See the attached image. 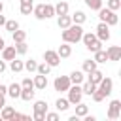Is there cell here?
Segmentation results:
<instances>
[{
	"instance_id": "48",
	"label": "cell",
	"mask_w": 121,
	"mask_h": 121,
	"mask_svg": "<svg viewBox=\"0 0 121 121\" xmlns=\"http://www.w3.org/2000/svg\"><path fill=\"white\" fill-rule=\"evenodd\" d=\"M6 104V100H4V96H0V110H2V106Z\"/></svg>"
},
{
	"instance_id": "47",
	"label": "cell",
	"mask_w": 121,
	"mask_h": 121,
	"mask_svg": "<svg viewBox=\"0 0 121 121\" xmlns=\"http://www.w3.org/2000/svg\"><path fill=\"white\" fill-rule=\"evenodd\" d=\"M4 45H6V42H4V38H0V51L4 49Z\"/></svg>"
},
{
	"instance_id": "11",
	"label": "cell",
	"mask_w": 121,
	"mask_h": 121,
	"mask_svg": "<svg viewBox=\"0 0 121 121\" xmlns=\"http://www.w3.org/2000/svg\"><path fill=\"white\" fill-rule=\"evenodd\" d=\"M2 53V59L4 60H11L17 57V51H15V45H4V49L0 51Z\"/></svg>"
},
{
	"instance_id": "40",
	"label": "cell",
	"mask_w": 121,
	"mask_h": 121,
	"mask_svg": "<svg viewBox=\"0 0 121 121\" xmlns=\"http://www.w3.org/2000/svg\"><path fill=\"white\" fill-rule=\"evenodd\" d=\"M19 119H23V121H30V117L28 115H23V113H13V117H11V121H19Z\"/></svg>"
},
{
	"instance_id": "2",
	"label": "cell",
	"mask_w": 121,
	"mask_h": 121,
	"mask_svg": "<svg viewBox=\"0 0 121 121\" xmlns=\"http://www.w3.org/2000/svg\"><path fill=\"white\" fill-rule=\"evenodd\" d=\"M81 40H83V43H85V47L91 51V53H95V51H98V49H102V42L93 34V32H83V36H81Z\"/></svg>"
},
{
	"instance_id": "39",
	"label": "cell",
	"mask_w": 121,
	"mask_h": 121,
	"mask_svg": "<svg viewBox=\"0 0 121 121\" xmlns=\"http://www.w3.org/2000/svg\"><path fill=\"white\" fill-rule=\"evenodd\" d=\"M91 96H93V100H95V102H102V100H104V98H106V96H104V95H102V93H100V91H98V89H95V91H93V95H91Z\"/></svg>"
},
{
	"instance_id": "8",
	"label": "cell",
	"mask_w": 121,
	"mask_h": 121,
	"mask_svg": "<svg viewBox=\"0 0 121 121\" xmlns=\"http://www.w3.org/2000/svg\"><path fill=\"white\" fill-rule=\"evenodd\" d=\"M96 89H98L104 96H110V95H112V89H113V81H112L110 78H102L100 83L96 85Z\"/></svg>"
},
{
	"instance_id": "35",
	"label": "cell",
	"mask_w": 121,
	"mask_h": 121,
	"mask_svg": "<svg viewBox=\"0 0 121 121\" xmlns=\"http://www.w3.org/2000/svg\"><path fill=\"white\" fill-rule=\"evenodd\" d=\"M15 51H17V55H25V53L28 51V45H26L25 42H17V43H15Z\"/></svg>"
},
{
	"instance_id": "25",
	"label": "cell",
	"mask_w": 121,
	"mask_h": 121,
	"mask_svg": "<svg viewBox=\"0 0 121 121\" xmlns=\"http://www.w3.org/2000/svg\"><path fill=\"white\" fill-rule=\"evenodd\" d=\"M55 108H57L59 112H66V110L70 108V102H68V98H57V102H55Z\"/></svg>"
},
{
	"instance_id": "34",
	"label": "cell",
	"mask_w": 121,
	"mask_h": 121,
	"mask_svg": "<svg viewBox=\"0 0 121 121\" xmlns=\"http://www.w3.org/2000/svg\"><path fill=\"white\" fill-rule=\"evenodd\" d=\"M43 15H45V19H51L55 15V8L51 4H43Z\"/></svg>"
},
{
	"instance_id": "16",
	"label": "cell",
	"mask_w": 121,
	"mask_h": 121,
	"mask_svg": "<svg viewBox=\"0 0 121 121\" xmlns=\"http://www.w3.org/2000/svg\"><path fill=\"white\" fill-rule=\"evenodd\" d=\"M13 113H15V110L11 108V106H2V110H0V117H2V121H11V117H13Z\"/></svg>"
},
{
	"instance_id": "26",
	"label": "cell",
	"mask_w": 121,
	"mask_h": 121,
	"mask_svg": "<svg viewBox=\"0 0 121 121\" xmlns=\"http://www.w3.org/2000/svg\"><path fill=\"white\" fill-rule=\"evenodd\" d=\"M95 89H96V85H95V83H91L89 79L81 85V93H83V95H89V96L93 95V91H95Z\"/></svg>"
},
{
	"instance_id": "37",
	"label": "cell",
	"mask_w": 121,
	"mask_h": 121,
	"mask_svg": "<svg viewBox=\"0 0 121 121\" xmlns=\"http://www.w3.org/2000/svg\"><path fill=\"white\" fill-rule=\"evenodd\" d=\"M4 26H6V30L13 32V30H17V28H19V23H17L15 19H11V21H6V25H4Z\"/></svg>"
},
{
	"instance_id": "49",
	"label": "cell",
	"mask_w": 121,
	"mask_h": 121,
	"mask_svg": "<svg viewBox=\"0 0 121 121\" xmlns=\"http://www.w3.org/2000/svg\"><path fill=\"white\" fill-rule=\"evenodd\" d=\"M2 9H4V4H2V0H0V13H2Z\"/></svg>"
},
{
	"instance_id": "28",
	"label": "cell",
	"mask_w": 121,
	"mask_h": 121,
	"mask_svg": "<svg viewBox=\"0 0 121 121\" xmlns=\"http://www.w3.org/2000/svg\"><path fill=\"white\" fill-rule=\"evenodd\" d=\"M32 13H34V17H36V19L43 21V19H45V15H43V4H38V6H34V8H32Z\"/></svg>"
},
{
	"instance_id": "45",
	"label": "cell",
	"mask_w": 121,
	"mask_h": 121,
	"mask_svg": "<svg viewBox=\"0 0 121 121\" xmlns=\"http://www.w3.org/2000/svg\"><path fill=\"white\" fill-rule=\"evenodd\" d=\"M4 70H6V60H4V59H2V60H0V74H2V72H4Z\"/></svg>"
},
{
	"instance_id": "31",
	"label": "cell",
	"mask_w": 121,
	"mask_h": 121,
	"mask_svg": "<svg viewBox=\"0 0 121 121\" xmlns=\"http://www.w3.org/2000/svg\"><path fill=\"white\" fill-rule=\"evenodd\" d=\"M85 6L89 9H93V11H98L102 8V0H85Z\"/></svg>"
},
{
	"instance_id": "14",
	"label": "cell",
	"mask_w": 121,
	"mask_h": 121,
	"mask_svg": "<svg viewBox=\"0 0 121 121\" xmlns=\"http://www.w3.org/2000/svg\"><path fill=\"white\" fill-rule=\"evenodd\" d=\"M34 95H36L34 87H26V89L21 87V95H19V98L25 100V102H30V100H34Z\"/></svg>"
},
{
	"instance_id": "24",
	"label": "cell",
	"mask_w": 121,
	"mask_h": 121,
	"mask_svg": "<svg viewBox=\"0 0 121 121\" xmlns=\"http://www.w3.org/2000/svg\"><path fill=\"white\" fill-rule=\"evenodd\" d=\"M95 68H96V62H95V59H87V60H83V66H81V70H83L85 74L93 72Z\"/></svg>"
},
{
	"instance_id": "6",
	"label": "cell",
	"mask_w": 121,
	"mask_h": 121,
	"mask_svg": "<svg viewBox=\"0 0 121 121\" xmlns=\"http://www.w3.org/2000/svg\"><path fill=\"white\" fill-rule=\"evenodd\" d=\"M95 36L100 40V42H108L110 40V26L106 25V23H98V26H96V32H95Z\"/></svg>"
},
{
	"instance_id": "43",
	"label": "cell",
	"mask_w": 121,
	"mask_h": 121,
	"mask_svg": "<svg viewBox=\"0 0 121 121\" xmlns=\"http://www.w3.org/2000/svg\"><path fill=\"white\" fill-rule=\"evenodd\" d=\"M32 119H34V121H43V119H45V113H38V112H34Z\"/></svg>"
},
{
	"instance_id": "27",
	"label": "cell",
	"mask_w": 121,
	"mask_h": 121,
	"mask_svg": "<svg viewBox=\"0 0 121 121\" xmlns=\"http://www.w3.org/2000/svg\"><path fill=\"white\" fill-rule=\"evenodd\" d=\"M89 113V108H87V104H83V102H78L76 104V115L78 117H83V115H87Z\"/></svg>"
},
{
	"instance_id": "13",
	"label": "cell",
	"mask_w": 121,
	"mask_h": 121,
	"mask_svg": "<svg viewBox=\"0 0 121 121\" xmlns=\"http://www.w3.org/2000/svg\"><path fill=\"white\" fill-rule=\"evenodd\" d=\"M68 78H70V83H72V85H81V83H83V79H85L83 70H74Z\"/></svg>"
},
{
	"instance_id": "46",
	"label": "cell",
	"mask_w": 121,
	"mask_h": 121,
	"mask_svg": "<svg viewBox=\"0 0 121 121\" xmlns=\"http://www.w3.org/2000/svg\"><path fill=\"white\" fill-rule=\"evenodd\" d=\"M4 25H6V17L0 13V26H4Z\"/></svg>"
},
{
	"instance_id": "29",
	"label": "cell",
	"mask_w": 121,
	"mask_h": 121,
	"mask_svg": "<svg viewBox=\"0 0 121 121\" xmlns=\"http://www.w3.org/2000/svg\"><path fill=\"white\" fill-rule=\"evenodd\" d=\"M11 34H13V43L25 42V40H26V32H25V30H19V28H17V30H13Z\"/></svg>"
},
{
	"instance_id": "22",
	"label": "cell",
	"mask_w": 121,
	"mask_h": 121,
	"mask_svg": "<svg viewBox=\"0 0 121 121\" xmlns=\"http://www.w3.org/2000/svg\"><path fill=\"white\" fill-rule=\"evenodd\" d=\"M32 8H34L32 0H21V13L23 15H30L32 13Z\"/></svg>"
},
{
	"instance_id": "50",
	"label": "cell",
	"mask_w": 121,
	"mask_h": 121,
	"mask_svg": "<svg viewBox=\"0 0 121 121\" xmlns=\"http://www.w3.org/2000/svg\"><path fill=\"white\" fill-rule=\"evenodd\" d=\"M0 121H2V117H0Z\"/></svg>"
},
{
	"instance_id": "41",
	"label": "cell",
	"mask_w": 121,
	"mask_h": 121,
	"mask_svg": "<svg viewBox=\"0 0 121 121\" xmlns=\"http://www.w3.org/2000/svg\"><path fill=\"white\" fill-rule=\"evenodd\" d=\"M21 87H23V89H26V87H34V83H32L30 78H25V79L21 81Z\"/></svg>"
},
{
	"instance_id": "17",
	"label": "cell",
	"mask_w": 121,
	"mask_h": 121,
	"mask_svg": "<svg viewBox=\"0 0 121 121\" xmlns=\"http://www.w3.org/2000/svg\"><path fill=\"white\" fill-rule=\"evenodd\" d=\"M57 25H59V28L62 30V28H68L70 25H72V19H70V15L68 13H64V15H59V19H57Z\"/></svg>"
},
{
	"instance_id": "38",
	"label": "cell",
	"mask_w": 121,
	"mask_h": 121,
	"mask_svg": "<svg viewBox=\"0 0 121 121\" xmlns=\"http://www.w3.org/2000/svg\"><path fill=\"white\" fill-rule=\"evenodd\" d=\"M36 68H38V62L34 59H30V60L25 62V70H28V72H36Z\"/></svg>"
},
{
	"instance_id": "5",
	"label": "cell",
	"mask_w": 121,
	"mask_h": 121,
	"mask_svg": "<svg viewBox=\"0 0 121 121\" xmlns=\"http://www.w3.org/2000/svg\"><path fill=\"white\" fill-rule=\"evenodd\" d=\"M70 85H72V83H70V78H68V76H59V78H55V81H53V87H55V91H59V93L68 91Z\"/></svg>"
},
{
	"instance_id": "3",
	"label": "cell",
	"mask_w": 121,
	"mask_h": 121,
	"mask_svg": "<svg viewBox=\"0 0 121 121\" xmlns=\"http://www.w3.org/2000/svg\"><path fill=\"white\" fill-rule=\"evenodd\" d=\"M98 19H100L102 23H106L108 26H113V25L119 23L117 13L112 11V9H108V8H100V9H98Z\"/></svg>"
},
{
	"instance_id": "12",
	"label": "cell",
	"mask_w": 121,
	"mask_h": 121,
	"mask_svg": "<svg viewBox=\"0 0 121 121\" xmlns=\"http://www.w3.org/2000/svg\"><path fill=\"white\" fill-rule=\"evenodd\" d=\"M106 55H108V60H119L121 59V47L119 45H112L106 49Z\"/></svg>"
},
{
	"instance_id": "21",
	"label": "cell",
	"mask_w": 121,
	"mask_h": 121,
	"mask_svg": "<svg viewBox=\"0 0 121 121\" xmlns=\"http://www.w3.org/2000/svg\"><path fill=\"white\" fill-rule=\"evenodd\" d=\"M70 19H72V23H76V25H83L85 19H87V15L78 9V11H74V15H70Z\"/></svg>"
},
{
	"instance_id": "10",
	"label": "cell",
	"mask_w": 121,
	"mask_h": 121,
	"mask_svg": "<svg viewBox=\"0 0 121 121\" xmlns=\"http://www.w3.org/2000/svg\"><path fill=\"white\" fill-rule=\"evenodd\" d=\"M32 83H34V89H38V91H43V89L47 87V76H43V74H38V76H34Z\"/></svg>"
},
{
	"instance_id": "7",
	"label": "cell",
	"mask_w": 121,
	"mask_h": 121,
	"mask_svg": "<svg viewBox=\"0 0 121 121\" xmlns=\"http://www.w3.org/2000/svg\"><path fill=\"white\" fill-rule=\"evenodd\" d=\"M43 60H45V62H47L51 68L60 64V57H59V53H57V51H51V49L43 51Z\"/></svg>"
},
{
	"instance_id": "4",
	"label": "cell",
	"mask_w": 121,
	"mask_h": 121,
	"mask_svg": "<svg viewBox=\"0 0 121 121\" xmlns=\"http://www.w3.org/2000/svg\"><path fill=\"white\" fill-rule=\"evenodd\" d=\"M66 93H68V102H70V104H78V102H81V98H83L81 85H70Z\"/></svg>"
},
{
	"instance_id": "36",
	"label": "cell",
	"mask_w": 121,
	"mask_h": 121,
	"mask_svg": "<svg viewBox=\"0 0 121 121\" xmlns=\"http://www.w3.org/2000/svg\"><path fill=\"white\" fill-rule=\"evenodd\" d=\"M106 8L112 9V11H117V9L121 8V0H108V2H106Z\"/></svg>"
},
{
	"instance_id": "1",
	"label": "cell",
	"mask_w": 121,
	"mask_h": 121,
	"mask_svg": "<svg viewBox=\"0 0 121 121\" xmlns=\"http://www.w3.org/2000/svg\"><path fill=\"white\" fill-rule=\"evenodd\" d=\"M81 36H83L81 25L72 23L68 28H62V40H64L66 43H78V42L81 40Z\"/></svg>"
},
{
	"instance_id": "30",
	"label": "cell",
	"mask_w": 121,
	"mask_h": 121,
	"mask_svg": "<svg viewBox=\"0 0 121 121\" xmlns=\"http://www.w3.org/2000/svg\"><path fill=\"white\" fill-rule=\"evenodd\" d=\"M34 112L45 113V112H47V102H45V100H36V102H34Z\"/></svg>"
},
{
	"instance_id": "9",
	"label": "cell",
	"mask_w": 121,
	"mask_h": 121,
	"mask_svg": "<svg viewBox=\"0 0 121 121\" xmlns=\"http://www.w3.org/2000/svg\"><path fill=\"white\" fill-rule=\"evenodd\" d=\"M121 115V100H112L108 108V119H117Z\"/></svg>"
},
{
	"instance_id": "23",
	"label": "cell",
	"mask_w": 121,
	"mask_h": 121,
	"mask_svg": "<svg viewBox=\"0 0 121 121\" xmlns=\"http://www.w3.org/2000/svg\"><path fill=\"white\" fill-rule=\"evenodd\" d=\"M9 68H11V72H21V70H25V62L17 60V57H15L9 60Z\"/></svg>"
},
{
	"instance_id": "44",
	"label": "cell",
	"mask_w": 121,
	"mask_h": 121,
	"mask_svg": "<svg viewBox=\"0 0 121 121\" xmlns=\"http://www.w3.org/2000/svg\"><path fill=\"white\" fill-rule=\"evenodd\" d=\"M6 93H8V87L0 83V96H6Z\"/></svg>"
},
{
	"instance_id": "33",
	"label": "cell",
	"mask_w": 121,
	"mask_h": 121,
	"mask_svg": "<svg viewBox=\"0 0 121 121\" xmlns=\"http://www.w3.org/2000/svg\"><path fill=\"white\" fill-rule=\"evenodd\" d=\"M49 72H51V66H49L45 60H43L42 64H38V68H36V74H43V76H47Z\"/></svg>"
},
{
	"instance_id": "15",
	"label": "cell",
	"mask_w": 121,
	"mask_h": 121,
	"mask_svg": "<svg viewBox=\"0 0 121 121\" xmlns=\"http://www.w3.org/2000/svg\"><path fill=\"white\" fill-rule=\"evenodd\" d=\"M57 53H59V57H60V59H68V57L72 55V45L64 42V43H60V45H59Z\"/></svg>"
},
{
	"instance_id": "19",
	"label": "cell",
	"mask_w": 121,
	"mask_h": 121,
	"mask_svg": "<svg viewBox=\"0 0 121 121\" xmlns=\"http://www.w3.org/2000/svg\"><path fill=\"white\" fill-rule=\"evenodd\" d=\"M6 95H9L11 98H19V95H21V83H11L8 87V93Z\"/></svg>"
},
{
	"instance_id": "20",
	"label": "cell",
	"mask_w": 121,
	"mask_h": 121,
	"mask_svg": "<svg viewBox=\"0 0 121 121\" xmlns=\"http://www.w3.org/2000/svg\"><path fill=\"white\" fill-rule=\"evenodd\" d=\"M53 8H55V15H64V13H68V2H64V0H60L59 4H55Z\"/></svg>"
},
{
	"instance_id": "42",
	"label": "cell",
	"mask_w": 121,
	"mask_h": 121,
	"mask_svg": "<svg viewBox=\"0 0 121 121\" xmlns=\"http://www.w3.org/2000/svg\"><path fill=\"white\" fill-rule=\"evenodd\" d=\"M45 119H47V121H59V113H55V112L47 113V112H45Z\"/></svg>"
},
{
	"instance_id": "18",
	"label": "cell",
	"mask_w": 121,
	"mask_h": 121,
	"mask_svg": "<svg viewBox=\"0 0 121 121\" xmlns=\"http://www.w3.org/2000/svg\"><path fill=\"white\" fill-rule=\"evenodd\" d=\"M87 76H89V81H91V83H95V85H98V83H100V79L104 78V74H102L100 70H96V68H95L93 72H89Z\"/></svg>"
},
{
	"instance_id": "32",
	"label": "cell",
	"mask_w": 121,
	"mask_h": 121,
	"mask_svg": "<svg viewBox=\"0 0 121 121\" xmlns=\"http://www.w3.org/2000/svg\"><path fill=\"white\" fill-rule=\"evenodd\" d=\"M106 60H108V55H106L104 49L95 51V62H106Z\"/></svg>"
}]
</instances>
